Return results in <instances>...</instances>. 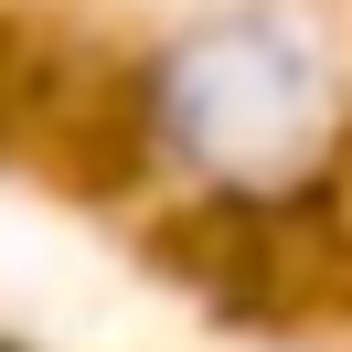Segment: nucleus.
I'll return each instance as SVG.
<instances>
[{
    "instance_id": "f257e3e1",
    "label": "nucleus",
    "mask_w": 352,
    "mask_h": 352,
    "mask_svg": "<svg viewBox=\"0 0 352 352\" xmlns=\"http://www.w3.org/2000/svg\"><path fill=\"white\" fill-rule=\"evenodd\" d=\"M352 54L331 0H235L160 75V118L214 182H278L331 139Z\"/></svg>"
}]
</instances>
